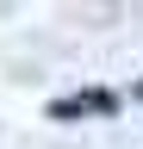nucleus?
<instances>
[{
  "mask_svg": "<svg viewBox=\"0 0 143 149\" xmlns=\"http://www.w3.org/2000/svg\"><path fill=\"white\" fill-rule=\"evenodd\" d=\"M118 93L112 87H81V93H62V100H50V118L56 124H75V118H118Z\"/></svg>",
  "mask_w": 143,
  "mask_h": 149,
  "instance_id": "nucleus-1",
  "label": "nucleus"
},
{
  "mask_svg": "<svg viewBox=\"0 0 143 149\" xmlns=\"http://www.w3.org/2000/svg\"><path fill=\"white\" fill-rule=\"evenodd\" d=\"M131 100H143V81H131Z\"/></svg>",
  "mask_w": 143,
  "mask_h": 149,
  "instance_id": "nucleus-2",
  "label": "nucleus"
}]
</instances>
